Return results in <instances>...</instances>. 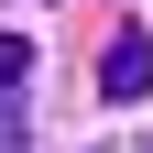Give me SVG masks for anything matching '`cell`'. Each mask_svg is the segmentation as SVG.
Here are the masks:
<instances>
[{
    "label": "cell",
    "mask_w": 153,
    "mask_h": 153,
    "mask_svg": "<svg viewBox=\"0 0 153 153\" xmlns=\"http://www.w3.org/2000/svg\"><path fill=\"white\" fill-rule=\"evenodd\" d=\"M142 88H153V44H142V22H131V33H109V55H99V99H142Z\"/></svg>",
    "instance_id": "obj_1"
},
{
    "label": "cell",
    "mask_w": 153,
    "mask_h": 153,
    "mask_svg": "<svg viewBox=\"0 0 153 153\" xmlns=\"http://www.w3.org/2000/svg\"><path fill=\"white\" fill-rule=\"evenodd\" d=\"M22 76H33V44H22V33H0V99H22Z\"/></svg>",
    "instance_id": "obj_2"
},
{
    "label": "cell",
    "mask_w": 153,
    "mask_h": 153,
    "mask_svg": "<svg viewBox=\"0 0 153 153\" xmlns=\"http://www.w3.org/2000/svg\"><path fill=\"white\" fill-rule=\"evenodd\" d=\"M0 153H33V131H22V109L0 99Z\"/></svg>",
    "instance_id": "obj_3"
}]
</instances>
